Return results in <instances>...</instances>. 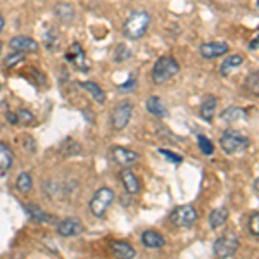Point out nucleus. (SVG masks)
<instances>
[{"label": "nucleus", "instance_id": "f3484780", "mask_svg": "<svg viewBox=\"0 0 259 259\" xmlns=\"http://www.w3.org/2000/svg\"><path fill=\"white\" fill-rule=\"evenodd\" d=\"M24 209L28 211V214L31 216V220L36 221V223H56L57 221L52 214L45 212L41 207L35 206V204H24Z\"/></svg>", "mask_w": 259, "mask_h": 259}, {"label": "nucleus", "instance_id": "f8f14e48", "mask_svg": "<svg viewBox=\"0 0 259 259\" xmlns=\"http://www.w3.org/2000/svg\"><path fill=\"white\" fill-rule=\"evenodd\" d=\"M11 49L16 50V52H38V41L33 40L31 36H26V35H18L14 38H11L9 41Z\"/></svg>", "mask_w": 259, "mask_h": 259}, {"label": "nucleus", "instance_id": "a211bd4d", "mask_svg": "<svg viewBox=\"0 0 259 259\" xmlns=\"http://www.w3.org/2000/svg\"><path fill=\"white\" fill-rule=\"evenodd\" d=\"M145 107L152 116H157V118H166L168 116V109H166V104L162 102L159 97H149L147 102H145Z\"/></svg>", "mask_w": 259, "mask_h": 259}, {"label": "nucleus", "instance_id": "412c9836", "mask_svg": "<svg viewBox=\"0 0 259 259\" xmlns=\"http://www.w3.org/2000/svg\"><path fill=\"white\" fill-rule=\"evenodd\" d=\"M12 162H14V154H12L11 147L4 144V142H0V173L9 171Z\"/></svg>", "mask_w": 259, "mask_h": 259}, {"label": "nucleus", "instance_id": "473e14b6", "mask_svg": "<svg viewBox=\"0 0 259 259\" xmlns=\"http://www.w3.org/2000/svg\"><path fill=\"white\" fill-rule=\"evenodd\" d=\"M159 154H161V156H164V157H168V159L173 162V164H180V162L183 161L182 156H178V154L171 152V150H166V149H159Z\"/></svg>", "mask_w": 259, "mask_h": 259}, {"label": "nucleus", "instance_id": "4c0bfd02", "mask_svg": "<svg viewBox=\"0 0 259 259\" xmlns=\"http://www.w3.org/2000/svg\"><path fill=\"white\" fill-rule=\"evenodd\" d=\"M4 26H6V21H4V16H2V12H0V31L4 30Z\"/></svg>", "mask_w": 259, "mask_h": 259}, {"label": "nucleus", "instance_id": "b1692460", "mask_svg": "<svg viewBox=\"0 0 259 259\" xmlns=\"http://www.w3.org/2000/svg\"><path fill=\"white\" fill-rule=\"evenodd\" d=\"M16 189L21 194H30L31 189H33V178L30 173H26V171H23V173H19L18 180H16Z\"/></svg>", "mask_w": 259, "mask_h": 259}, {"label": "nucleus", "instance_id": "c85d7f7f", "mask_svg": "<svg viewBox=\"0 0 259 259\" xmlns=\"http://www.w3.org/2000/svg\"><path fill=\"white\" fill-rule=\"evenodd\" d=\"M197 142H199L200 152H202L204 156H211V154L214 152V145H212V142L209 139H206L204 135H199Z\"/></svg>", "mask_w": 259, "mask_h": 259}, {"label": "nucleus", "instance_id": "f257e3e1", "mask_svg": "<svg viewBox=\"0 0 259 259\" xmlns=\"http://www.w3.org/2000/svg\"><path fill=\"white\" fill-rule=\"evenodd\" d=\"M149 26H150V14L145 11H139V12H133L132 16H128V19L123 24V33L130 40H139L147 33Z\"/></svg>", "mask_w": 259, "mask_h": 259}, {"label": "nucleus", "instance_id": "9b49d317", "mask_svg": "<svg viewBox=\"0 0 259 259\" xmlns=\"http://www.w3.org/2000/svg\"><path fill=\"white\" fill-rule=\"evenodd\" d=\"M230 50L227 41H209V44H204L200 45L199 52L204 59H216V57L225 56Z\"/></svg>", "mask_w": 259, "mask_h": 259}, {"label": "nucleus", "instance_id": "ddd939ff", "mask_svg": "<svg viewBox=\"0 0 259 259\" xmlns=\"http://www.w3.org/2000/svg\"><path fill=\"white\" fill-rule=\"evenodd\" d=\"M119 178H121V183H123L124 190H126L130 195H137L140 192V182H139V178L135 177V173H133V171L128 168V166H126V168L121 169Z\"/></svg>", "mask_w": 259, "mask_h": 259}, {"label": "nucleus", "instance_id": "a19ab883", "mask_svg": "<svg viewBox=\"0 0 259 259\" xmlns=\"http://www.w3.org/2000/svg\"><path fill=\"white\" fill-rule=\"evenodd\" d=\"M0 52H2V41H0Z\"/></svg>", "mask_w": 259, "mask_h": 259}, {"label": "nucleus", "instance_id": "4468645a", "mask_svg": "<svg viewBox=\"0 0 259 259\" xmlns=\"http://www.w3.org/2000/svg\"><path fill=\"white\" fill-rule=\"evenodd\" d=\"M140 240H142V244H144V247L152 249V250L162 249L166 245V239L159 232H156V230H145V232L142 233Z\"/></svg>", "mask_w": 259, "mask_h": 259}, {"label": "nucleus", "instance_id": "7c9ffc66", "mask_svg": "<svg viewBox=\"0 0 259 259\" xmlns=\"http://www.w3.org/2000/svg\"><path fill=\"white\" fill-rule=\"evenodd\" d=\"M18 118H19V123H23V124H35V114L30 111H26V109H19L18 111Z\"/></svg>", "mask_w": 259, "mask_h": 259}, {"label": "nucleus", "instance_id": "ea45409f", "mask_svg": "<svg viewBox=\"0 0 259 259\" xmlns=\"http://www.w3.org/2000/svg\"><path fill=\"white\" fill-rule=\"evenodd\" d=\"M256 7H257V12H259V0H257V4H256Z\"/></svg>", "mask_w": 259, "mask_h": 259}, {"label": "nucleus", "instance_id": "6e6552de", "mask_svg": "<svg viewBox=\"0 0 259 259\" xmlns=\"http://www.w3.org/2000/svg\"><path fill=\"white\" fill-rule=\"evenodd\" d=\"M66 61L69 62V64L76 66L78 69H89V61H87V56H85V50H83L81 44H78V41H74V44H71V47L68 49V52H66Z\"/></svg>", "mask_w": 259, "mask_h": 259}, {"label": "nucleus", "instance_id": "0eeeda50", "mask_svg": "<svg viewBox=\"0 0 259 259\" xmlns=\"http://www.w3.org/2000/svg\"><path fill=\"white\" fill-rule=\"evenodd\" d=\"M132 112H133V104L130 100H123L118 106L112 109L111 112V126L116 132H121L128 126L130 119H132Z\"/></svg>", "mask_w": 259, "mask_h": 259}, {"label": "nucleus", "instance_id": "e433bc0d", "mask_svg": "<svg viewBox=\"0 0 259 259\" xmlns=\"http://www.w3.org/2000/svg\"><path fill=\"white\" fill-rule=\"evenodd\" d=\"M133 85H135V78H130L128 83H124V85H121V89H123V90H128V89H132Z\"/></svg>", "mask_w": 259, "mask_h": 259}, {"label": "nucleus", "instance_id": "f03ea898", "mask_svg": "<svg viewBox=\"0 0 259 259\" xmlns=\"http://www.w3.org/2000/svg\"><path fill=\"white\" fill-rule=\"evenodd\" d=\"M220 145L223 149L225 154L233 156V154H240L250 145V140L244 135L242 132H235V130H227V132L221 135Z\"/></svg>", "mask_w": 259, "mask_h": 259}, {"label": "nucleus", "instance_id": "7ed1b4c3", "mask_svg": "<svg viewBox=\"0 0 259 259\" xmlns=\"http://www.w3.org/2000/svg\"><path fill=\"white\" fill-rule=\"evenodd\" d=\"M178 71H180V64L175 57H171V56L159 57L152 68V81L156 83V85H162V83L171 80Z\"/></svg>", "mask_w": 259, "mask_h": 259}, {"label": "nucleus", "instance_id": "72a5a7b5", "mask_svg": "<svg viewBox=\"0 0 259 259\" xmlns=\"http://www.w3.org/2000/svg\"><path fill=\"white\" fill-rule=\"evenodd\" d=\"M130 57V52L124 45H118V50H116V61H124Z\"/></svg>", "mask_w": 259, "mask_h": 259}, {"label": "nucleus", "instance_id": "6ab92c4d", "mask_svg": "<svg viewBox=\"0 0 259 259\" xmlns=\"http://www.w3.org/2000/svg\"><path fill=\"white\" fill-rule=\"evenodd\" d=\"M228 221V209L227 207H216L214 211H211L209 214V227L212 230H220L225 227V223Z\"/></svg>", "mask_w": 259, "mask_h": 259}, {"label": "nucleus", "instance_id": "c756f323", "mask_svg": "<svg viewBox=\"0 0 259 259\" xmlns=\"http://www.w3.org/2000/svg\"><path fill=\"white\" fill-rule=\"evenodd\" d=\"M44 45L49 50L56 49L57 45H59V36H57V33L56 31H49L47 35H45V38H44Z\"/></svg>", "mask_w": 259, "mask_h": 259}, {"label": "nucleus", "instance_id": "58836bf2", "mask_svg": "<svg viewBox=\"0 0 259 259\" xmlns=\"http://www.w3.org/2000/svg\"><path fill=\"white\" fill-rule=\"evenodd\" d=\"M254 189H256V192L259 194V178L256 180V182H254Z\"/></svg>", "mask_w": 259, "mask_h": 259}, {"label": "nucleus", "instance_id": "4be33fe9", "mask_svg": "<svg viewBox=\"0 0 259 259\" xmlns=\"http://www.w3.org/2000/svg\"><path fill=\"white\" fill-rule=\"evenodd\" d=\"M80 87L85 92H89V95L97 104H104V102H106V94H104V90L100 89L97 83H94V81H83V83H80Z\"/></svg>", "mask_w": 259, "mask_h": 259}, {"label": "nucleus", "instance_id": "cd10ccee", "mask_svg": "<svg viewBox=\"0 0 259 259\" xmlns=\"http://www.w3.org/2000/svg\"><path fill=\"white\" fill-rule=\"evenodd\" d=\"M23 61H24V54L23 52H16V50H14L11 56L6 57V61H4V68L12 69V68H16L18 64H21Z\"/></svg>", "mask_w": 259, "mask_h": 259}, {"label": "nucleus", "instance_id": "423d86ee", "mask_svg": "<svg viewBox=\"0 0 259 259\" xmlns=\"http://www.w3.org/2000/svg\"><path fill=\"white\" fill-rule=\"evenodd\" d=\"M169 221H171V225L177 228H190V227H194L195 221H197V211L194 209V206H189V204L178 206L171 211Z\"/></svg>", "mask_w": 259, "mask_h": 259}, {"label": "nucleus", "instance_id": "5701e85b", "mask_svg": "<svg viewBox=\"0 0 259 259\" xmlns=\"http://www.w3.org/2000/svg\"><path fill=\"white\" fill-rule=\"evenodd\" d=\"M247 118V112L242 107H237V106H230L228 109H225L221 112V119L227 121V123H235V121H240V119H245Z\"/></svg>", "mask_w": 259, "mask_h": 259}, {"label": "nucleus", "instance_id": "9d476101", "mask_svg": "<svg viewBox=\"0 0 259 259\" xmlns=\"http://www.w3.org/2000/svg\"><path fill=\"white\" fill-rule=\"evenodd\" d=\"M83 232V223L78 218H66L57 223V233L61 237H76Z\"/></svg>", "mask_w": 259, "mask_h": 259}, {"label": "nucleus", "instance_id": "dca6fc26", "mask_svg": "<svg viewBox=\"0 0 259 259\" xmlns=\"http://www.w3.org/2000/svg\"><path fill=\"white\" fill-rule=\"evenodd\" d=\"M111 252L114 257H119V259H133L137 257V252L135 249L132 247L126 242H111Z\"/></svg>", "mask_w": 259, "mask_h": 259}, {"label": "nucleus", "instance_id": "39448f33", "mask_svg": "<svg viewBox=\"0 0 259 259\" xmlns=\"http://www.w3.org/2000/svg\"><path fill=\"white\" fill-rule=\"evenodd\" d=\"M212 250L218 257H232L235 256V252L239 250V237L233 232H225L223 235L218 237L212 245Z\"/></svg>", "mask_w": 259, "mask_h": 259}, {"label": "nucleus", "instance_id": "393cba45", "mask_svg": "<svg viewBox=\"0 0 259 259\" xmlns=\"http://www.w3.org/2000/svg\"><path fill=\"white\" fill-rule=\"evenodd\" d=\"M54 12H56L57 18L61 21H66V23H69V21L74 19V9L69 6V4H57Z\"/></svg>", "mask_w": 259, "mask_h": 259}, {"label": "nucleus", "instance_id": "2eb2a0df", "mask_svg": "<svg viewBox=\"0 0 259 259\" xmlns=\"http://www.w3.org/2000/svg\"><path fill=\"white\" fill-rule=\"evenodd\" d=\"M244 64V57L240 56V54H235V56H228L227 59L221 62L220 66V74L221 76H230V74L233 73V71H237L240 68V66Z\"/></svg>", "mask_w": 259, "mask_h": 259}, {"label": "nucleus", "instance_id": "bb28decb", "mask_svg": "<svg viewBox=\"0 0 259 259\" xmlns=\"http://www.w3.org/2000/svg\"><path fill=\"white\" fill-rule=\"evenodd\" d=\"M245 87L249 89L250 94L259 97V71H254V73L249 74L247 80H245Z\"/></svg>", "mask_w": 259, "mask_h": 259}, {"label": "nucleus", "instance_id": "c9c22d12", "mask_svg": "<svg viewBox=\"0 0 259 259\" xmlns=\"http://www.w3.org/2000/svg\"><path fill=\"white\" fill-rule=\"evenodd\" d=\"M249 49L250 50H259V35L254 36V38L249 41Z\"/></svg>", "mask_w": 259, "mask_h": 259}, {"label": "nucleus", "instance_id": "2f4dec72", "mask_svg": "<svg viewBox=\"0 0 259 259\" xmlns=\"http://www.w3.org/2000/svg\"><path fill=\"white\" fill-rule=\"evenodd\" d=\"M247 228H249V232L252 233L254 237H259V211L254 212V214H250Z\"/></svg>", "mask_w": 259, "mask_h": 259}, {"label": "nucleus", "instance_id": "aec40b11", "mask_svg": "<svg viewBox=\"0 0 259 259\" xmlns=\"http://www.w3.org/2000/svg\"><path fill=\"white\" fill-rule=\"evenodd\" d=\"M216 106H218V99H216L214 95H207V99L204 100L202 106H200V118L206 121H212L214 112H216Z\"/></svg>", "mask_w": 259, "mask_h": 259}, {"label": "nucleus", "instance_id": "1a4fd4ad", "mask_svg": "<svg viewBox=\"0 0 259 259\" xmlns=\"http://www.w3.org/2000/svg\"><path fill=\"white\" fill-rule=\"evenodd\" d=\"M111 157H112V161H114L116 164L123 166V168L135 164V162L140 159V156L137 152H133V150H130V149H124V147H119V145L112 147Z\"/></svg>", "mask_w": 259, "mask_h": 259}, {"label": "nucleus", "instance_id": "a878e982", "mask_svg": "<svg viewBox=\"0 0 259 259\" xmlns=\"http://www.w3.org/2000/svg\"><path fill=\"white\" fill-rule=\"evenodd\" d=\"M61 152L64 154V156H78V154H81V145L78 144L76 140L68 139L61 145Z\"/></svg>", "mask_w": 259, "mask_h": 259}, {"label": "nucleus", "instance_id": "20e7f679", "mask_svg": "<svg viewBox=\"0 0 259 259\" xmlns=\"http://www.w3.org/2000/svg\"><path fill=\"white\" fill-rule=\"evenodd\" d=\"M112 200H114V190L109 187H100L94 194V197L90 199V212L95 218H104V214L111 207Z\"/></svg>", "mask_w": 259, "mask_h": 259}, {"label": "nucleus", "instance_id": "f704fd0d", "mask_svg": "<svg viewBox=\"0 0 259 259\" xmlns=\"http://www.w3.org/2000/svg\"><path fill=\"white\" fill-rule=\"evenodd\" d=\"M7 121H9L11 124H19V118H18V112H7L6 114Z\"/></svg>", "mask_w": 259, "mask_h": 259}]
</instances>
